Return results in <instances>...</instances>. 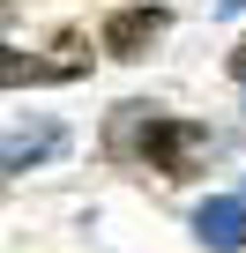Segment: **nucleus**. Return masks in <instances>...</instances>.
<instances>
[{
    "instance_id": "nucleus-1",
    "label": "nucleus",
    "mask_w": 246,
    "mask_h": 253,
    "mask_svg": "<svg viewBox=\"0 0 246 253\" xmlns=\"http://www.w3.org/2000/svg\"><path fill=\"white\" fill-rule=\"evenodd\" d=\"M209 126H194V119H149L142 126V164L149 171H164V179H194L201 164H209Z\"/></svg>"
},
{
    "instance_id": "nucleus-6",
    "label": "nucleus",
    "mask_w": 246,
    "mask_h": 253,
    "mask_svg": "<svg viewBox=\"0 0 246 253\" xmlns=\"http://www.w3.org/2000/svg\"><path fill=\"white\" fill-rule=\"evenodd\" d=\"M216 8H224V15H239V8H246V0H216Z\"/></svg>"
},
{
    "instance_id": "nucleus-2",
    "label": "nucleus",
    "mask_w": 246,
    "mask_h": 253,
    "mask_svg": "<svg viewBox=\"0 0 246 253\" xmlns=\"http://www.w3.org/2000/svg\"><path fill=\"white\" fill-rule=\"evenodd\" d=\"M194 238L209 253H246V194H216L194 209Z\"/></svg>"
},
{
    "instance_id": "nucleus-3",
    "label": "nucleus",
    "mask_w": 246,
    "mask_h": 253,
    "mask_svg": "<svg viewBox=\"0 0 246 253\" xmlns=\"http://www.w3.org/2000/svg\"><path fill=\"white\" fill-rule=\"evenodd\" d=\"M164 38V8H112L104 15V52L112 60H142Z\"/></svg>"
},
{
    "instance_id": "nucleus-5",
    "label": "nucleus",
    "mask_w": 246,
    "mask_h": 253,
    "mask_svg": "<svg viewBox=\"0 0 246 253\" xmlns=\"http://www.w3.org/2000/svg\"><path fill=\"white\" fill-rule=\"evenodd\" d=\"M231 75H239V82H246V38H239V52H231Z\"/></svg>"
},
{
    "instance_id": "nucleus-4",
    "label": "nucleus",
    "mask_w": 246,
    "mask_h": 253,
    "mask_svg": "<svg viewBox=\"0 0 246 253\" xmlns=\"http://www.w3.org/2000/svg\"><path fill=\"white\" fill-rule=\"evenodd\" d=\"M60 142H67L60 119H30V126L15 119V126H8V149H0V164H8V171H30V164H45Z\"/></svg>"
}]
</instances>
